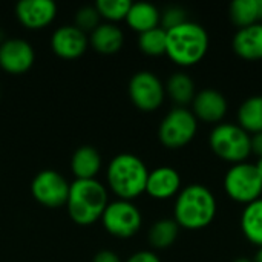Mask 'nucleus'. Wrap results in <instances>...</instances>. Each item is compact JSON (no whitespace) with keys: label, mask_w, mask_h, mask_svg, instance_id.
<instances>
[{"label":"nucleus","mask_w":262,"mask_h":262,"mask_svg":"<svg viewBox=\"0 0 262 262\" xmlns=\"http://www.w3.org/2000/svg\"><path fill=\"white\" fill-rule=\"evenodd\" d=\"M216 198L209 187L200 183L189 184L180 190L173 206V220L180 229L201 230L210 226L216 216Z\"/></svg>","instance_id":"1"},{"label":"nucleus","mask_w":262,"mask_h":262,"mask_svg":"<svg viewBox=\"0 0 262 262\" xmlns=\"http://www.w3.org/2000/svg\"><path fill=\"white\" fill-rule=\"evenodd\" d=\"M147 177V166L134 154L115 155L106 169V181L111 192L124 201H134L146 192Z\"/></svg>","instance_id":"2"},{"label":"nucleus","mask_w":262,"mask_h":262,"mask_svg":"<svg viewBox=\"0 0 262 262\" xmlns=\"http://www.w3.org/2000/svg\"><path fill=\"white\" fill-rule=\"evenodd\" d=\"M107 204V189L98 180H75L71 183L66 210L75 224L91 226L97 223Z\"/></svg>","instance_id":"3"},{"label":"nucleus","mask_w":262,"mask_h":262,"mask_svg":"<svg viewBox=\"0 0 262 262\" xmlns=\"http://www.w3.org/2000/svg\"><path fill=\"white\" fill-rule=\"evenodd\" d=\"M167 32L166 55L178 66L189 68L198 64L209 51V34L196 21H184Z\"/></svg>","instance_id":"4"},{"label":"nucleus","mask_w":262,"mask_h":262,"mask_svg":"<svg viewBox=\"0 0 262 262\" xmlns=\"http://www.w3.org/2000/svg\"><path fill=\"white\" fill-rule=\"evenodd\" d=\"M209 146L223 161L238 164L252 155V135L238 123H220L210 130Z\"/></svg>","instance_id":"5"},{"label":"nucleus","mask_w":262,"mask_h":262,"mask_svg":"<svg viewBox=\"0 0 262 262\" xmlns=\"http://www.w3.org/2000/svg\"><path fill=\"white\" fill-rule=\"evenodd\" d=\"M224 190L230 200L250 204L262 198V178L253 163L232 164L224 175Z\"/></svg>","instance_id":"6"},{"label":"nucleus","mask_w":262,"mask_h":262,"mask_svg":"<svg viewBox=\"0 0 262 262\" xmlns=\"http://www.w3.org/2000/svg\"><path fill=\"white\" fill-rule=\"evenodd\" d=\"M198 132V120L187 107H173L166 114L158 127V138L167 149L187 146Z\"/></svg>","instance_id":"7"},{"label":"nucleus","mask_w":262,"mask_h":262,"mask_svg":"<svg viewBox=\"0 0 262 262\" xmlns=\"http://www.w3.org/2000/svg\"><path fill=\"white\" fill-rule=\"evenodd\" d=\"M100 220L104 230L109 235L120 239H127L135 236L143 224V216L140 209L132 201H124V200L111 201L106 206Z\"/></svg>","instance_id":"8"},{"label":"nucleus","mask_w":262,"mask_h":262,"mask_svg":"<svg viewBox=\"0 0 262 262\" xmlns=\"http://www.w3.org/2000/svg\"><path fill=\"white\" fill-rule=\"evenodd\" d=\"M129 98L143 112L157 111L166 97V88L160 77L152 71H138L132 75L127 86Z\"/></svg>","instance_id":"9"},{"label":"nucleus","mask_w":262,"mask_h":262,"mask_svg":"<svg viewBox=\"0 0 262 262\" xmlns=\"http://www.w3.org/2000/svg\"><path fill=\"white\" fill-rule=\"evenodd\" d=\"M69 186L71 184L60 172L46 169L34 177L31 183V193L38 204L48 209H57L66 206Z\"/></svg>","instance_id":"10"},{"label":"nucleus","mask_w":262,"mask_h":262,"mask_svg":"<svg viewBox=\"0 0 262 262\" xmlns=\"http://www.w3.org/2000/svg\"><path fill=\"white\" fill-rule=\"evenodd\" d=\"M35 61V51L23 38H6L0 43V68L12 75L28 72Z\"/></svg>","instance_id":"11"},{"label":"nucleus","mask_w":262,"mask_h":262,"mask_svg":"<svg viewBox=\"0 0 262 262\" xmlns=\"http://www.w3.org/2000/svg\"><path fill=\"white\" fill-rule=\"evenodd\" d=\"M89 46V37L75 25H64L54 31L51 37V48L55 55L64 60L81 57Z\"/></svg>","instance_id":"12"},{"label":"nucleus","mask_w":262,"mask_h":262,"mask_svg":"<svg viewBox=\"0 0 262 262\" xmlns=\"http://www.w3.org/2000/svg\"><path fill=\"white\" fill-rule=\"evenodd\" d=\"M227 109L229 103L224 94L210 88L196 92L192 101V112L196 120L215 126L223 123L224 117L227 115Z\"/></svg>","instance_id":"13"},{"label":"nucleus","mask_w":262,"mask_h":262,"mask_svg":"<svg viewBox=\"0 0 262 262\" xmlns=\"http://www.w3.org/2000/svg\"><path fill=\"white\" fill-rule=\"evenodd\" d=\"M15 15L26 29H43L57 15V5L52 0H21L15 6Z\"/></svg>","instance_id":"14"},{"label":"nucleus","mask_w":262,"mask_h":262,"mask_svg":"<svg viewBox=\"0 0 262 262\" xmlns=\"http://www.w3.org/2000/svg\"><path fill=\"white\" fill-rule=\"evenodd\" d=\"M181 190V175L170 166H160L149 170L146 192L150 198L164 201L177 196Z\"/></svg>","instance_id":"15"},{"label":"nucleus","mask_w":262,"mask_h":262,"mask_svg":"<svg viewBox=\"0 0 262 262\" xmlns=\"http://www.w3.org/2000/svg\"><path fill=\"white\" fill-rule=\"evenodd\" d=\"M233 51L244 60H262V21L241 28L233 37Z\"/></svg>","instance_id":"16"},{"label":"nucleus","mask_w":262,"mask_h":262,"mask_svg":"<svg viewBox=\"0 0 262 262\" xmlns=\"http://www.w3.org/2000/svg\"><path fill=\"white\" fill-rule=\"evenodd\" d=\"M89 45L100 54L111 55L124 45V34L115 23H100L89 35Z\"/></svg>","instance_id":"17"},{"label":"nucleus","mask_w":262,"mask_h":262,"mask_svg":"<svg viewBox=\"0 0 262 262\" xmlns=\"http://www.w3.org/2000/svg\"><path fill=\"white\" fill-rule=\"evenodd\" d=\"M101 169V155L92 146L78 147L71 158V170L75 180H97Z\"/></svg>","instance_id":"18"},{"label":"nucleus","mask_w":262,"mask_h":262,"mask_svg":"<svg viewBox=\"0 0 262 262\" xmlns=\"http://www.w3.org/2000/svg\"><path fill=\"white\" fill-rule=\"evenodd\" d=\"M161 12L160 9L147 2H137L132 3L129 8V12L126 15V23L130 29L137 31L138 34H143L146 31H150L154 28L160 26Z\"/></svg>","instance_id":"19"},{"label":"nucleus","mask_w":262,"mask_h":262,"mask_svg":"<svg viewBox=\"0 0 262 262\" xmlns=\"http://www.w3.org/2000/svg\"><path fill=\"white\" fill-rule=\"evenodd\" d=\"M166 94L178 107H187L195 98V83L186 72H175L166 83Z\"/></svg>","instance_id":"20"},{"label":"nucleus","mask_w":262,"mask_h":262,"mask_svg":"<svg viewBox=\"0 0 262 262\" xmlns=\"http://www.w3.org/2000/svg\"><path fill=\"white\" fill-rule=\"evenodd\" d=\"M238 124L250 135L262 132V95L246 98L238 109Z\"/></svg>","instance_id":"21"},{"label":"nucleus","mask_w":262,"mask_h":262,"mask_svg":"<svg viewBox=\"0 0 262 262\" xmlns=\"http://www.w3.org/2000/svg\"><path fill=\"white\" fill-rule=\"evenodd\" d=\"M241 230L249 243L262 247V198L244 207L241 213Z\"/></svg>","instance_id":"22"},{"label":"nucleus","mask_w":262,"mask_h":262,"mask_svg":"<svg viewBox=\"0 0 262 262\" xmlns=\"http://www.w3.org/2000/svg\"><path fill=\"white\" fill-rule=\"evenodd\" d=\"M180 235V226L173 218H163L158 220L149 230L147 239L149 244L157 250H164L173 246Z\"/></svg>","instance_id":"23"},{"label":"nucleus","mask_w":262,"mask_h":262,"mask_svg":"<svg viewBox=\"0 0 262 262\" xmlns=\"http://www.w3.org/2000/svg\"><path fill=\"white\" fill-rule=\"evenodd\" d=\"M230 18L238 29L255 25L259 20L258 0H235L230 3Z\"/></svg>","instance_id":"24"},{"label":"nucleus","mask_w":262,"mask_h":262,"mask_svg":"<svg viewBox=\"0 0 262 262\" xmlns=\"http://www.w3.org/2000/svg\"><path fill=\"white\" fill-rule=\"evenodd\" d=\"M166 40H167V32L161 26H158V28H154L150 31L140 34L138 48L146 55L158 57V55L166 54Z\"/></svg>","instance_id":"25"},{"label":"nucleus","mask_w":262,"mask_h":262,"mask_svg":"<svg viewBox=\"0 0 262 262\" xmlns=\"http://www.w3.org/2000/svg\"><path fill=\"white\" fill-rule=\"evenodd\" d=\"M132 2L129 0H98L94 6L97 8L100 17L106 18L107 23H117L126 20Z\"/></svg>","instance_id":"26"},{"label":"nucleus","mask_w":262,"mask_h":262,"mask_svg":"<svg viewBox=\"0 0 262 262\" xmlns=\"http://www.w3.org/2000/svg\"><path fill=\"white\" fill-rule=\"evenodd\" d=\"M100 18L95 6H81L75 12V26L83 32H92L100 25Z\"/></svg>","instance_id":"27"},{"label":"nucleus","mask_w":262,"mask_h":262,"mask_svg":"<svg viewBox=\"0 0 262 262\" xmlns=\"http://www.w3.org/2000/svg\"><path fill=\"white\" fill-rule=\"evenodd\" d=\"M187 12L181 8V6H169L161 12V20H160V26L164 31H169L172 28H177L180 25H183L184 21H187Z\"/></svg>","instance_id":"28"},{"label":"nucleus","mask_w":262,"mask_h":262,"mask_svg":"<svg viewBox=\"0 0 262 262\" xmlns=\"http://www.w3.org/2000/svg\"><path fill=\"white\" fill-rule=\"evenodd\" d=\"M124 262H161V259L158 258L157 253L150 250H141V252L130 255Z\"/></svg>","instance_id":"29"},{"label":"nucleus","mask_w":262,"mask_h":262,"mask_svg":"<svg viewBox=\"0 0 262 262\" xmlns=\"http://www.w3.org/2000/svg\"><path fill=\"white\" fill-rule=\"evenodd\" d=\"M92 262H121V259L117 253H114L111 250H101L94 256Z\"/></svg>","instance_id":"30"},{"label":"nucleus","mask_w":262,"mask_h":262,"mask_svg":"<svg viewBox=\"0 0 262 262\" xmlns=\"http://www.w3.org/2000/svg\"><path fill=\"white\" fill-rule=\"evenodd\" d=\"M252 154L262 158V132L252 135Z\"/></svg>","instance_id":"31"},{"label":"nucleus","mask_w":262,"mask_h":262,"mask_svg":"<svg viewBox=\"0 0 262 262\" xmlns=\"http://www.w3.org/2000/svg\"><path fill=\"white\" fill-rule=\"evenodd\" d=\"M253 262H262V247H259V250L256 252V255L253 258Z\"/></svg>","instance_id":"32"},{"label":"nucleus","mask_w":262,"mask_h":262,"mask_svg":"<svg viewBox=\"0 0 262 262\" xmlns=\"http://www.w3.org/2000/svg\"><path fill=\"white\" fill-rule=\"evenodd\" d=\"M255 166H256V169H258V172H259V175H261L262 178V158H259V160L255 163Z\"/></svg>","instance_id":"33"},{"label":"nucleus","mask_w":262,"mask_h":262,"mask_svg":"<svg viewBox=\"0 0 262 262\" xmlns=\"http://www.w3.org/2000/svg\"><path fill=\"white\" fill-rule=\"evenodd\" d=\"M233 262H253V259H250L247 256H241V258H236Z\"/></svg>","instance_id":"34"},{"label":"nucleus","mask_w":262,"mask_h":262,"mask_svg":"<svg viewBox=\"0 0 262 262\" xmlns=\"http://www.w3.org/2000/svg\"><path fill=\"white\" fill-rule=\"evenodd\" d=\"M258 9H259V20H262V0H258Z\"/></svg>","instance_id":"35"}]
</instances>
